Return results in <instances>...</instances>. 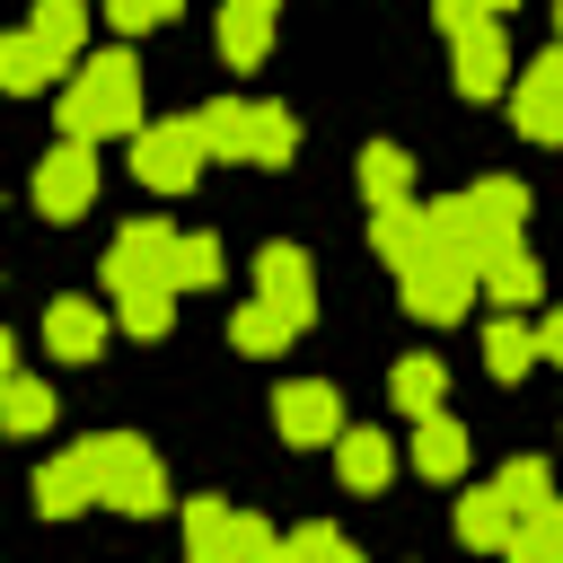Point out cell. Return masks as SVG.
Listing matches in <instances>:
<instances>
[{
	"label": "cell",
	"instance_id": "obj_1",
	"mask_svg": "<svg viewBox=\"0 0 563 563\" xmlns=\"http://www.w3.org/2000/svg\"><path fill=\"white\" fill-rule=\"evenodd\" d=\"M106 290H114V317L132 334H167L176 325V229L167 220H132L106 246Z\"/></svg>",
	"mask_w": 563,
	"mask_h": 563
},
{
	"label": "cell",
	"instance_id": "obj_2",
	"mask_svg": "<svg viewBox=\"0 0 563 563\" xmlns=\"http://www.w3.org/2000/svg\"><path fill=\"white\" fill-rule=\"evenodd\" d=\"M114 132H141V70H132V53H88L62 88V141L97 150Z\"/></svg>",
	"mask_w": 563,
	"mask_h": 563
},
{
	"label": "cell",
	"instance_id": "obj_3",
	"mask_svg": "<svg viewBox=\"0 0 563 563\" xmlns=\"http://www.w3.org/2000/svg\"><path fill=\"white\" fill-rule=\"evenodd\" d=\"M70 466H79L88 501H106V510H132V519L167 510V475H158V457H150L132 431H88V440L70 449Z\"/></svg>",
	"mask_w": 563,
	"mask_h": 563
},
{
	"label": "cell",
	"instance_id": "obj_4",
	"mask_svg": "<svg viewBox=\"0 0 563 563\" xmlns=\"http://www.w3.org/2000/svg\"><path fill=\"white\" fill-rule=\"evenodd\" d=\"M194 132L211 158H246V167H290V150H299L290 106H264V97H211L194 114Z\"/></svg>",
	"mask_w": 563,
	"mask_h": 563
},
{
	"label": "cell",
	"instance_id": "obj_5",
	"mask_svg": "<svg viewBox=\"0 0 563 563\" xmlns=\"http://www.w3.org/2000/svg\"><path fill=\"white\" fill-rule=\"evenodd\" d=\"M202 132H194V114H158V123H141L132 132V176L150 185V194H185L194 176H202Z\"/></svg>",
	"mask_w": 563,
	"mask_h": 563
},
{
	"label": "cell",
	"instance_id": "obj_6",
	"mask_svg": "<svg viewBox=\"0 0 563 563\" xmlns=\"http://www.w3.org/2000/svg\"><path fill=\"white\" fill-rule=\"evenodd\" d=\"M255 299H264L290 334H308V325H317V273H308V255L273 238V246L255 255Z\"/></svg>",
	"mask_w": 563,
	"mask_h": 563
},
{
	"label": "cell",
	"instance_id": "obj_7",
	"mask_svg": "<svg viewBox=\"0 0 563 563\" xmlns=\"http://www.w3.org/2000/svg\"><path fill=\"white\" fill-rule=\"evenodd\" d=\"M449 44H457V97H501V88L519 79V62H510V35H501V18H493V9H484L475 26H457Z\"/></svg>",
	"mask_w": 563,
	"mask_h": 563
},
{
	"label": "cell",
	"instance_id": "obj_8",
	"mask_svg": "<svg viewBox=\"0 0 563 563\" xmlns=\"http://www.w3.org/2000/svg\"><path fill=\"white\" fill-rule=\"evenodd\" d=\"M88 202H97V150L53 141L44 167H35V211H44V220H79Z\"/></svg>",
	"mask_w": 563,
	"mask_h": 563
},
{
	"label": "cell",
	"instance_id": "obj_9",
	"mask_svg": "<svg viewBox=\"0 0 563 563\" xmlns=\"http://www.w3.org/2000/svg\"><path fill=\"white\" fill-rule=\"evenodd\" d=\"M396 282H405V308H413L422 325H449V317L475 308V273H466L457 255H422V264H405Z\"/></svg>",
	"mask_w": 563,
	"mask_h": 563
},
{
	"label": "cell",
	"instance_id": "obj_10",
	"mask_svg": "<svg viewBox=\"0 0 563 563\" xmlns=\"http://www.w3.org/2000/svg\"><path fill=\"white\" fill-rule=\"evenodd\" d=\"M510 114H519V132H528V141L563 150V53H554V44L510 79Z\"/></svg>",
	"mask_w": 563,
	"mask_h": 563
},
{
	"label": "cell",
	"instance_id": "obj_11",
	"mask_svg": "<svg viewBox=\"0 0 563 563\" xmlns=\"http://www.w3.org/2000/svg\"><path fill=\"white\" fill-rule=\"evenodd\" d=\"M273 422H282V440H299V449L343 440V396H334L325 378H290V387L273 396Z\"/></svg>",
	"mask_w": 563,
	"mask_h": 563
},
{
	"label": "cell",
	"instance_id": "obj_12",
	"mask_svg": "<svg viewBox=\"0 0 563 563\" xmlns=\"http://www.w3.org/2000/svg\"><path fill=\"white\" fill-rule=\"evenodd\" d=\"M405 457H413V475L457 484V475H466V431H457L449 413H422V422H413V440H405Z\"/></svg>",
	"mask_w": 563,
	"mask_h": 563
},
{
	"label": "cell",
	"instance_id": "obj_13",
	"mask_svg": "<svg viewBox=\"0 0 563 563\" xmlns=\"http://www.w3.org/2000/svg\"><path fill=\"white\" fill-rule=\"evenodd\" d=\"M26 35H35V53H44L53 70H79V44H88V9H79V0H44V9L26 18Z\"/></svg>",
	"mask_w": 563,
	"mask_h": 563
},
{
	"label": "cell",
	"instance_id": "obj_14",
	"mask_svg": "<svg viewBox=\"0 0 563 563\" xmlns=\"http://www.w3.org/2000/svg\"><path fill=\"white\" fill-rule=\"evenodd\" d=\"M44 343H53L62 361H97V343H106V308H97V299H53V308H44Z\"/></svg>",
	"mask_w": 563,
	"mask_h": 563
},
{
	"label": "cell",
	"instance_id": "obj_15",
	"mask_svg": "<svg viewBox=\"0 0 563 563\" xmlns=\"http://www.w3.org/2000/svg\"><path fill=\"white\" fill-rule=\"evenodd\" d=\"M334 466H343V484H352V493H378V484L396 475V440H387V431H369V422H352V431L334 440Z\"/></svg>",
	"mask_w": 563,
	"mask_h": 563
},
{
	"label": "cell",
	"instance_id": "obj_16",
	"mask_svg": "<svg viewBox=\"0 0 563 563\" xmlns=\"http://www.w3.org/2000/svg\"><path fill=\"white\" fill-rule=\"evenodd\" d=\"M264 44H273V0H229V9H220V53H229V70H255Z\"/></svg>",
	"mask_w": 563,
	"mask_h": 563
},
{
	"label": "cell",
	"instance_id": "obj_17",
	"mask_svg": "<svg viewBox=\"0 0 563 563\" xmlns=\"http://www.w3.org/2000/svg\"><path fill=\"white\" fill-rule=\"evenodd\" d=\"M361 194H369V211H405L413 202V158L396 141H369L361 150Z\"/></svg>",
	"mask_w": 563,
	"mask_h": 563
},
{
	"label": "cell",
	"instance_id": "obj_18",
	"mask_svg": "<svg viewBox=\"0 0 563 563\" xmlns=\"http://www.w3.org/2000/svg\"><path fill=\"white\" fill-rule=\"evenodd\" d=\"M369 246L405 273V264H422L431 255V211L422 202H405V211H369Z\"/></svg>",
	"mask_w": 563,
	"mask_h": 563
},
{
	"label": "cell",
	"instance_id": "obj_19",
	"mask_svg": "<svg viewBox=\"0 0 563 563\" xmlns=\"http://www.w3.org/2000/svg\"><path fill=\"white\" fill-rule=\"evenodd\" d=\"M475 290H493V308H528V299L545 290V273H537V255H528V246H501V255H484V264H475Z\"/></svg>",
	"mask_w": 563,
	"mask_h": 563
},
{
	"label": "cell",
	"instance_id": "obj_20",
	"mask_svg": "<svg viewBox=\"0 0 563 563\" xmlns=\"http://www.w3.org/2000/svg\"><path fill=\"white\" fill-rule=\"evenodd\" d=\"M387 396H396V413H440V396H449V369L431 361V352H405L396 369H387Z\"/></svg>",
	"mask_w": 563,
	"mask_h": 563
},
{
	"label": "cell",
	"instance_id": "obj_21",
	"mask_svg": "<svg viewBox=\"0 0 563 563\" xmlns=\"http://www.w3.org/2000/svg\"><path fill=\"white\" fill-rule=\"evenodd\" d=\"M510 528H519V519H510V501H501L493 484H475V493L457 501V537H466L475 554H501V545H510Z\"/></svg>",
	"mask_w": 563,
	"mask_h": 563
},
{
	"label": "cell",
	"instance_id": "obj_22",
	"mask_svg": "<svg viewBox=\"0 0 563 563\" xmlns=\"http://www.w3.org/2000/svg\"><path fill=\"white\" fill-rule=\"evenodd\" d=\"M501 563H563V501H545V510H528V519L510 528V545H501Z\"/></svg>",
	"mask_w": 563,
	"mask_h": 563
},
{
	"label": "cell",
	"instance_id": "obj_23",
	"mask_svg": "<svg viewBox=\"0 0 563 563\" xmlns=\"http://www.w3.org/2000/svg\"><path fill=\"white\" fill-rule=\"evenodd\" d=\"M44 422H53V387H44V378H0V431L26 440V431H44Z\"/></svg>",
	"mask_w": 563,
	"mask_h": 563
},
{
	"label": "cell",
	"instance_id": "obj_24",
	"mask_svg": "<svg viewBox=\"0 0 563 563\" xmlns=\"http://www.w3.org/2000/svg\"><path fill=\"white\" fill-rule=\"evenodd\" d=\"M545 484H554V466H545V457H510V466L493 475V493L510 501V519H528V510H545V501H554Z\"/></svg>",
	"mask_w": 563,
	"mask_h": 563
},
{
	"label": "cell",
	"instance_id": "obj_25",
	"mask_svg": "<svg viewBox=\"0 0 563 563\" xmlns=\"http://www.w3.org/2000/svg\"><path fill=\"white\" fill-rule=\"evenodd\" d=\"M35 510H44V519L88 510V484H79V466H70V457H44V466H35Z\"/></svg>",
	"mask_w": 563,
	"mask_h": 563
},
{
	"label": "cell",
	"instance_id": "obj_26",
	"mask_svg": "<svg viewBox=\"0 0 563 563\" xmlns=\"http://www.w3.org/2000/svg\"><path fill=\"white\" fill-rule=\"evenodd\" d=\"M282 563H361V554H352V537L334 519H308V528L282 537Z\"/></svg>",
	"mask_w": 563,
	"mask_h": 563
},
{
	"label": "cell",
	"instance_id": "obj_27",
	"mask_svg": "<svg viewBox=\"0 0 563 563\" xmlns=\"http://www.w3.org/2000/svg\"><path fill=\"white\" fill-rule=\"evenodd\" d=\"M528 361H537V334L510 325V317H493V325H484V369H493V378H519Z\"/></svg>",
	"mask_w": 563,
	"mask_h": 563
},
{
	"label": "cell",
	"instance_id": "obj_28",
	"mask_svg": "<svg viewBox=\"0 0 563 563\" xmlns=\"http://www.w3.org/2000/svg\"><path fill=\"white\" fill-rule=\"evenodd\" d=\"M44 79H53V62L35 53V35H26V26H18V35H0V88H9V97H26V88H44Z\"/></svg>",
	"mask_w": 563,
	"mask_h": 563
},
{
	"label": "cell",
	"instance_id": "obj_29",
	"mask_svg": "<svg viewBox=\"0 0 563 563\" xmlns=\"http://www.w3.org/2000/svg\"><path fill=\"white\" fill-rule=\"evenodd\" d=\"M211 282H220V238L176 229V290H211Z\"/></svg>",
	"mask_w": 563,
	"mask_h": 563
},
{
	"label": "cell",
	"instance_id": "obj_30",
	"mask_svg": "<svg viewBox=\"0 0 563 563\" xmlns=\"http://www.w3.org/2000/svg\"><path fill=\"white\" fill-rule=\"evenodd\" d=\"M229 343H238V352H282V343H290V325H282L264 299H246V308L229 317Z\"/></svg>",
	"mask_w": 563,
	"mask_h": 563
},
{
	"label": "cell",
	"instance_id": "obj_31",
	"mask_svg": "<svg viewBox=\"0 0 563 563\" xmlns=\"http://www.w3.org/2000/svg\"><path fill=\"white\" fill-rule=\"evenodd\" d=\"M167 18H176L167 0H114V9H106V26H114V35H150V26H167Z\"/></svg>",
	"mask_w": 563,
	"mask_h": 563
},
{
	"label": "cell",
	"instance_id": "obj_32",
	"mask_svg": "<svg viewBox=\"0 0 563 563\" xmlns=\"http://www.w3.org/2000/svg\"><path fill=\"white\" fill-rule=\"evenodd\" d=\"M537 361H554V369H563V308L537 325Z\"/></svg>",
	"mask_w": 563,
	"mask_h": 563
},
{
	"label": "cell",
	"instance_id": "obj_33",
	"mask_svg": "<svg viewBox=\"0 0 563 563\" xmlns=\"http://www.w3.org/2000/svg\"><path fill=\"white\" fill-rule=\"evenodd\" d=\"M475 18H484V0H440V26H449V35H457V26H475Z\"/></svg>",
	"mask_w": 563,
	"mask_h": 563
},
{
	"label": "cell",
	"instance_id": "obj_34",
	"mask_svg": "<svg viewBox=\"0 0 563 563\" xmlns=\"http://www.w3.org/2000/svg\"><path fill=\"white\" fill-rule=\"evenodd\" d=\"M0 378H18V343H9V325H0Z\"/></svg>",
	"mask_w": 563,
	"mask_h": 563
},
{
	"label": "cell",
	"instance_id": "obj_35",
	"mask_svg": "<svg viewBox=\"0 0 563 563\" xmlns=\"http://www.w3.org/2000/svg\"><path fill=\"white\" fill-rule=\"evenodd\" d=\"M554 53H563V9H554Z\"/></svg>",
	"mask_w": 563,
	"mask_h": 563
}]
</instances>
